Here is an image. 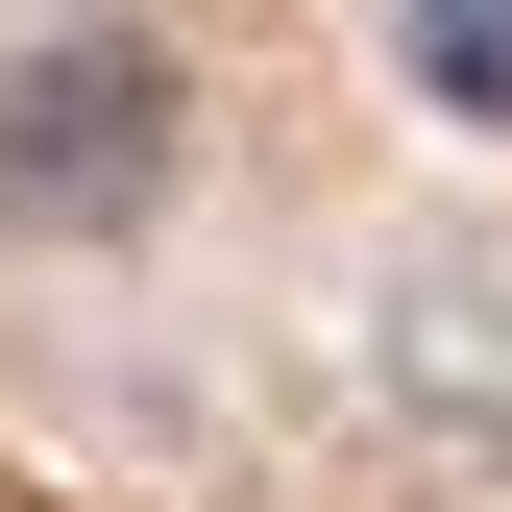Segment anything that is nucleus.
<instances>
[{
	"mask_svg": "<svg viewBox=\"0 0 512 512\" xmlns=\"http://www.w3.org/2000/svg\"><path fill=\"white\" fill-rule=\"evenodd\" d=\"M391 49H415L439 122H512V0H391Z\"/></svg>",
	"mask_w": 512,
	"mask_h": 512,
	"instance_id": "f03ea898",
	"label": "nucleus"
},
{
	"mask_svg": "<svg viewBox=\"0 0 512 512\" xmlns=\"http://www.w3.org/2000/svg\"><path fill=\"white\" fill-rule=\"evenodd\" d=\"M171 196V49L147 25H49L25 74H0V220L25 244H98Z\"/></svg>",
	"mask_w": 512,
	"mask_h": 512,
	"instance_id": "f257e3e1",
	"label": "nucleus"
}]
</instances>
